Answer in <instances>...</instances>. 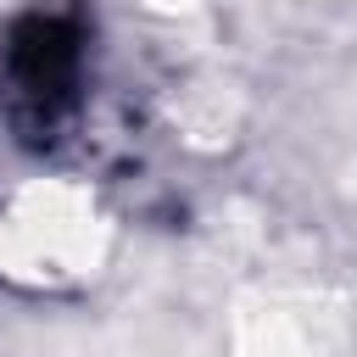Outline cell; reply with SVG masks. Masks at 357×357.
Instances as JSON below:
<instances>
[{
	"label": "cell",
	"instance_id": "6da1fadb",
	"mask_svg": "<svg viewBox=\"0 0 357 357\" xmlns=\"http://www.w3.org/2000/svg\"><path fill=\"white\" fill-rule=\"evenodd\" d=\"M6 73H11L17 106H28L33 117H56L73 100V84H78V33H73V22L28 17L11 33Z\"/></svg>",
	"mask_w": 357,
	"mask_h": 357
}]
</instances>
